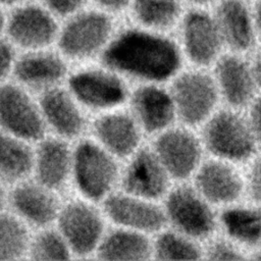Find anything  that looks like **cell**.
Segmentation results:
<instances>
[{
	"label": "cell",
	"instance_id": "33",
	"mask_svg": "<svg viewBox=\"0 0 261 261\" xmlns=\"http://www.w3.org/2000/svg\"><path fill=\"white\" fill-rule=\"evenodd\" d=\"M208 258L210 260H241L243 257L238 254L232 248L225 244L215 245L209 252Z\"/></svg>",
	"mask_w": 261,
	"mask_h": 261
},
{
	"label": "cell",
	"instance_id": "32",
	"mask_svg": "<svg viewBox=\"0 0 261 261\" xmlns=\"http://www.w3.org/2000/svg\"><path fill=\"white\" fill-rule=\"evenodd\" d=\"M12 62L13 50L11 45L4 40H0V82L6 76L12 66Z\"/></svg>",
	"mask_w": 261,
	"mask_h": 261
},
{
	"label": "cell",
	"instance_id": "7",
	"mask_svg": "<svg viewBox=\"0 0 261 261\" xmlns=\"http://www.w3.org/2000/svg\"><path fill=\"white\" fill-rule=\"evenodd\" d=\"M205 140L215 154L229 159H244L253 152L254 144L246 124L234 114L222 112L207 125Z\"/></svg>",
	"mask_w": 261,
	"mask_h": 261
},
{
	"label": "cell",
	"instance_id": "35",
	"mask_svg": "<svg viewBox=\"0 0 261 261\" xmlns=\"http://www.w3.org/2000/svg\"><path fill=\"white\" fill-rule=\"evenodd\" d=\"M251 192L256 200L261 201V159L255 163L252 170Z\"/></svg>",
	"mask_w": 261,
	"mask_h": 261
},
{
	"label": "cell",
	"instance_id": "39",
	"mask_svg": "<svg viewBox=\"0 0 261 261\" xmlns=\"http://www.w3.org/2000/svg\"><path fill=\"white\" fill-rule=\"evenodd\" d=\"M29 0H0V5L2 7H14L21 3H24Z\"/></svg>",
	"mask_w": 261,
	"mask_h": 261
},
{
	"label": "cell",
	"instance_id": "21",
	"mask_svg": "<svg viewBox=\"0 0 261 261\" xmlns=\"http://www.w3.org/2000/svg\"><path fill=\"white\" fill-rule=\"evenodd\" d=\"M14 72L15 76L27 85L43 86L60 80L65 72V66L54 54L32 53L16 62Z\"/></svg>",
	"mask_w": 261,
	"mask_h": 261
},
{
	"label": "cell",
	"instance_id": "42",
	"mask_svg": "<svg viewBox=\"0 0 261 261\" xmlns=\"http://www.w3.org/2000/svg\"><path fill=\"white\" fill-rule=\"evenodd\" d=\"M1 202H2V195H1V192H0V205H1Z\"/></svg>",
	"mask_w": 261,
	"mask_h": 261
},
{
	"label": "cell",
	"instance_id": "34",
	"mask_svg": "<svg viewBox=\"0 0 261 261\" xmlns=\"http://www.w3.org/2000/svg\"><path fill=\"white\" fill-rule=\"evenodd\" d=\"M93 1L95 7L107 12L109 14L120 12L124 9H127L130 3V0H90Z\"/></svg>",
	"mask_w": 261,
	"mask_h": 261
},
{
	"label": "cell",
	"instance_id": "6",
	"mask_svg": "<svg viewBox=\"0 0 261 261\" xmlns=\"http://www.w3.org/2000/svg\"><path fill=\"white\" fill-rule=\"evenodd\" d=\"M207 7L193 6L181 16V33L186 51L199 64L209 63L219 51L222 38L213 13Z\"/></svg>",
	"mask_w": 261,
	"mask_h": 261
},
{
	"label": "cell",
	"instance_id": "15",
	"mask_svg": "<svg viewBox=\"0 0 261 261\" xmlns=\"http://www.w3.org/2000/svg\"><path fill=\"white\" fill-rule=\"evenodd\" d=\"M123 185L132 194L156 198L164 192L166 177L158 161L150 153L143 151L128 167Z\"/></svg>",
	"mask_w": 261,
	"mask_h": 261
},
{
	"label": "cell",
	"instance_id": "18",
	"mask_svg": "<svg viewBox=\"0 0 261 261\" xmlns=\"http://www.w3.org/2000/svg\"><path fill=\"white\" fill-rule=\"evenodd\" d=\"M135 109L148 132L166 126L173 117V104L169 96L154 87L142 88L134 96Z\"/></svg>",
	"mask_w": 261,
	"mask_h": 261
},
{
	"label": "cell",
	"instance_id": "27",
	"mask_svg": "<svg viewBox=\"0 0 261 261\" xmlns=\"http://www.w3.org/2000/svg\"><path fill=\"white\" fill-rule=\"evenodd\" d=\"M227 232L238 241L256 244L261 240V212L251 209H230L221 216Z\"/></svg>",
	"mask_w": 261,
	"mask_h": 261
},
{
	"label": "cell",
	"instance_id": "4",
	"mask_svg": "<svg viewBox=\"0 0 261 261\" xmlns=\"http://www.w3.org/2000/svg\"><path fill=\"white\" fill-rule=\"evenodd\" d=\"M74 175L79 189L88 198L103 197L114 181L116 166L98 146L82 143L74 154Z\"/></svg>",
	"mask_w": 261,
	"mask_h": 261
},
{
	"label": "cell",
	"instance_id": "9",
	"mask_svg": "<svg viewBox=\"0 0 261 261\" xmlns=\"http://www.w3.org/2000/svg\"><path fill=\"white\" fill-rule=\"evenodd\" d=\"M222 41L236 50H247L255 38L252 6L248 0H218L213 13Z\"/></svg>",
	"mask_w": 261,
	"mask_h": 261
},
{
	"label": "cell",
	"instance_id": "20",
	"mask_svg": "<svg viewBox=\"0 0 261 261\" xmlns=\"http://www.w3.org/2000/svg\"><path fill=\"white\" fill-rule=\"evenodd\" d=\"M197 184L206 198L213 202L232 201L242 190L239 176L229 167L214 162L206 164L201 169Z\"/></svg>",
	"mask_w": 261,
	"mask_h": 261
},
{
	"label": "cell",
	"instance_id": "22",
	"mask_svg": "<svg viewBox=\"0 0 261 261\" xmlns=\"http://www.w3.org/2000/svg\"><path fill=\"white\" fill-rule=\"evenodd\" d=\"M96 133L103 144L119 156L129 154L139 141L133 120L125 115L102 117L96 123Z\"/></svg>",
	"mask_w": 261,
	"mask_h": 261
},
{
	"label": "cell",
	"instance_id": "13",
	"mask_svg": "<svg viewBox=\"0 0 261 261\" xmlns=\"http://www.w3.org/2000/svg\"><path fill=\"white\" fill-rule=\"evenodd\" d=\"M156 149L166 169L175 177H186L195 168L200 151L194 137L181 130L168 132L156 142Z\"/></svg>",
	"mask_w": 261,
	"mask_h": 261
},
{
	"label": "cell",
	"instance_id": "16",
	"mask_svg": "<svg viewBox=\"0 0 261 261\" xmlns=\"http://www.w3.org/2000/svg\"><path fill=\"white\" fill-rule=\"evenodd\" d=\"M12 204L21 216L39 225L51 222L57 213L55 199L45 189L30 184L14 190Z\"/></svg>",
	"mask_w": 261,
	"mask_h": 261
},
{
	"label": "cell",
	"instance_id": "2",
	"mask_svg": "<svg viewBox=\"0 0 261 261\" xmlns=\"http://www.w3.org/2000/svg\"><path fill=\"white\" fill-rule=\"evenodd\" d=\"M86 8L68 15L58 32L61 51L72 58L92 55L106 44L112 32L111 14L96 7Z\"/></svg>",
	"mask_w": 261,
	"mask_h": 261
},
{
	"label": "cell",
	"instance_id": "5",
	"mask_svg": "<svg viewBox=\"0 0 261 261\" xmlns=\"http://www.w3.org/2000/svg\"><path fill=\"white\" fill-rule=\"evenodd\" d=\"M0 123L12 135L38 140L44 133L39 110L19 88L5 85L0 88Z\"/></svg>",
	"mask_w": 261,
	"mask_h": 261
},
{
	"label": "cell",
	"instance_id": "26",
	"mask_svg": "<svg viewBox=\"0 0 261 261\" xmlns=\"http://www.w3.org/2000/svg\"><path fill=\"white\" fill-rule=\"evenodd\" d=\"M33 163L30 150L19 141L0 134V179L15 180L23 177Z\"/></svg>",
	"mask_w": 261,
	"mask_h": 261
},
{
	"label": "cell",
	"instance_id": "19",
	"mask_svg": "<svg viewBox=\"0 0 261 261\" xmlns=\"http://www.w3.org/2000/svg\"><path fill=\"white\" fill-rule=\"evenodd\" d=\"M69 151L65 144L57 140L45 141L39 148L36 160L37 175L47 188L60 187L68 173Z\"/></svg>",
	"mask_w": 261,
	"mask_h": 261
},
{
	"label": "cell",
	"instance_id": "1",
	"mask_svg": "<svg viewBox=\"0 0 261 261\" xmlns=\"http://www.w3.org/2000/svg\"><path fill=\"white\" fill-rule=\"evenodd\" d=\"M103 61L114 69L160 81L174 73L180 57L169 39L143 29H129L109 43Z\"/></svg>",
	"mask_w": 261,
	"mask_h": 261
},
{
	"label": "cell",
	"instance_id": "11",
	"mask_svg": "<svg viewBox=\"0 0 261 261\" xmlns=\"http://www.w3.org/2000/svg\"><path fill=\"white\" fill-rule=\"evenodd\" d=\"M69 87L73 95L92 107H109L124 100L125 91L116 77L100 71H83L72 75Z\"/></svg>",
	"mask_w": 261,
	"mask_h": 261
},
{
	"label": "cell",
	"instance_id": "38",
	"mask_svg": "<svg viewBox=\"0 0 261 261\" xmlns=\"http://www.w3.org/2000/svg\"><path fill=\"white\" fill-rule=\"evenodd\" d=\"M218 0H184V2L190 3L195 7H207L209 5L215 4Z\"/></svg>",
	"mask_w": 261,
	"mask_h": 261
},
{
	"label": "cell",
	"instance_id": "37",
	"mask_svg": "<svg viewBox=\"0 0 261 261\" xmlns=\"http://www.w3.org/2000/svg\"><path fill=\"white\" fill-rule=\"evenodd\" d=\"M252 12L255 28L261 33V0H255V4L252 6Z\"/></svg>",
	"mask_w": 261,
	"mask_h": 261
},
{
	"label": "cell",
	"instance_id": "40",
	"mask_svg": "<svg viewBox=\"0 0 261 261\" xmlns=\"http://www.w3.org/2000/svg\"><path fill=\"white\" fill-rule=\"evenodd\" d=\"M2 8L3 7L0 5V33L5 28V20H6V15L4 14Z\"/></svg>",
	"mask_w": 261,
	"mask_h": 261
},
{
	"label": "cell",
	"instance_id": "25",
	"mask_svg": "<svg viewBox=\"0 0 261 261\" xmlns=\"http://www.w3.org/2000/svg\"><path fill=\"white\" fill-rule=\"evenodd\" d=\"M149 253L148 241L127 231L111 233L99 248V257L104 260H144Z\"/></svg>",
	"mask_w": 261,
	"mask_h": 261
},
{
	"label": "cell",
	"instance_id": "24",
	"mask_svg": "<svg viewBox=\"0 0 261 261\" xmlns=\"http://www.w3.org/2000/svg\"><path fill=\"white\" fill-rule=\"evenodd\" d=\"M226 99L233 105L245 104L253 92V82L246 64L236 57L223 58L217 67Z\"/></svg>",
	"mask_w": 261,
	"mask_h": 261
},
{
	"label": "cell",
	"instance_id": "29",
	"mask_svg": "<svg viewBox=\"0 0 261 261\" xmlns=\"http://www.w3.org/2000/svg\"><path fill=\"white\" fill-rule=\"evenodd\" d=\"M156 256L160 260H197L200 253L190 242L172 233H165L156 243Z\"/></svg>",
	"mask_w": 261,
	"mask_h": 261
},
{
	"label": "cell",
	"instance_id": "23",
	"mask_svg": "<svg viewBox=\"0 0 261 261\" xmlns=\"http://www.w3.org/2000/svg\"><path fill=\"white\" fill-rule=\"evenodd\" d=\"M182 3L184 0H130L127 9L143 27L160 30L181 17Z\"/></svg>",
	"mask_w": 261,
	"mask_h": 261
},
{
	"label": "cell",
	"instance_id": "43",
	"mask_svg": "<svg viewBox=\"0 0 261 261\" xmlns=\"http://www.w3.org/2000/svg\"><path fill=\"white\" fill-rule=\"evenodd\" d=\"M257 259H259V260H261V253H260V255L257 257Z\"/></svg>",
	"mask_w": 261,
	"mask_h": 261
},
{
	"label": "cell",
	"instance_id": "8",
	"mask_svg": "<svg viewBox=\"0 0 261 261\" xmlns=\"http://www.w3.org/2000/svg\"><path fill=\"white\" fill-rule=\"evenodd\" d=\"M59 227L69 249L85 255L94 250L102 232V222L91 207L83 203L66 206L59 215Z\"/></svg>",
	"mask_w": 261,
	"mask_h": 261
},
{
	"label": "cell",
	"instance_id": "30",
	"mask_svg": "<svg viewBox=\"0 0 261 261\" xmlns=\"http://www.w3.org/2000/svg\"><path fill=\"white\" fill-rule=\"evenodd\" d=\"M32 257L36 260H65L69 258V247L61 234L46 231L35 240Z\"/></svg>",
	"mask_w": 261,
	"mask_h": 261
},
{
	"label": "cell",
	"instance_id": "28",
	"mask_svg": "<svg viewBox=\"0 0 261 261\" xmlns=\"http://www.w3.org/2000/svg\"><path fill=\"white\" fill-rule=\"evenodd\" d=\"M28 245V233L14 217L0 215V260L18 258Z\"/></svg>",
	"mask_w": 261,
	"mask_h": 261
},
{
	"label": "cell",
	"instance_id": "12",
	"mask_svg": "<svg viewBox=\"0 0 261 261\" xmlns=\"http://www.w3.org/2000/svg\"><path fill=\"white\" fill-rule=\"evenodd\" d=\"M167 210L174 224L191 236H205L213 228L211 211L189 189L174 191L168 198Z\"/></svg>",
	"mask_w": 261,
	"mask_h": 261
},
{
	"label": "cell",
	"instance_id": "41",
	"mask_svg": "<svg viewBox=\"0 0 261 261\" xmlns=\"http://www.w3.org/2000/svg\"><path fill=\"white\" fill-rule=\"evenodd\" d=\"M257 74H258V80L261 84V56L258 60V63H257Z\"/></svg>",
	"mask_w": 261,
	"mask_h": 261
},
{
	"label": "cell",
	"instance_id": "36",
	"mask_svg": "<svg viewBox=\"0 0 261 261\" xmlns=\"http://www.w3.org/2000/svg\"><path fill=\"white\" fill-rule=\"evenodd\" d=\"M252 119H253L255 130L259 138V141L261 142V99L253 107Z\"/></svg>",
	"mask_w": 261,
	"mask_h": 261
},
{
	"label": "cell",
	"instance_id": "10",
	"mask_svg": "<svg viewBox=\"0 0 261 261\" xmlns=\"http://www.w3.org/2000/svg\"><path fill=\"white\" fill-rule=\"evenodd\" d=\"M174 97L178 111L188 123H197L212 109L216 94L211 80L200 73H189L174 85Z\"/></svg>",
	"mask_w": 261,
	"mask_h": 261
},
{
	"label": "cell",
	"instance_id": "14",
	"mask_svg": "<svg viewBox=\"0 0 261 261\" xmlns=\"http://www.w3.org/2000/svg\"><path fill=\"white\" fill-rule=\"evenodd\" d=\"M105 210L113 221L144 230H156L164 223V216L158 208L128 197L109 198Z\"/></svg>",
	"mask_w": 261,
	"mask_h": 261
},
{
	"label": "cell",
	"instance_id": "31",
	"mask_svg": "<svg viewBox=\"0 0 261 261\" xmlns=\"http://www.w3.org/2000/svg\"><path fill=\"white\" fill-rule=\"evenodd\" d=\"M90 0H41L57 17H67L68 15L86 7Z\"/></svg>",
	"mask_w": 261,
	"mask_h": 261
},
{
	"label": "cell",
	"instance_id": "3",
	"mask_svg": "<svg viewBox=\"0 0 261 261\" xmlns=\"http://www.w3.org/2000/svg\"><path fill=\"white\" fill-rule=\"evenodd\" d=\"M6 16L5 28L10 40L19 47L41 49L52 43L58 36L56 15L41 2L29 1L12 7Z\"/></svg>",
	"mask_w": 261,
	"mask_h": 261
},
{
	"label": "cell",
	"instance_id": "17",
	"mask_svg": "<svg viewBox=\"0 0 261 261\" xmlns=\"http://www.w3.org/2000/svg\"><path fill=\"white\" fill-rule=\"evenodd\" d=\"M41 105L44 116L60 135L73 137L81 132L82 116L65 92L61 90L47 92L42 98Z\"/></svg>",
	"mask_w": 261,
	"mask_h": 261
}]
</instances>
